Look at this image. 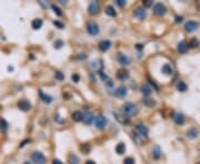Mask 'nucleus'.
I'll return each mask as SVG.
<instances>
[{
	"mask_svg": "<svg viewBox=\"0 0 200 164\" xmlns=\"http://www.w3.org/2000/svg\"><path fill=\"white\" fill-rule=\"evenodd\" d=\"M39 95H40L41 101H42V102H45V103H47V104H49V103H51V102L54 101V98L49 94H46L42 90H39Z\"/></svg>",
	"mask_w": 200,
	"mask_h": 164,
	"instance_id": "obj_16",
	"label": "nucleus"
},
{
	"mask_svg": "<svg viewBox=\"0 0 200 164\" xmlns=\"http://www.w3.org/2000/svg\"><path fill=\"white\" fill-rule=\"evenodd\" d=\"M106 13L109 16V17H115V16L117 15L115 8H114L112 6H108V7L106 8Z\"/></svg>",
	"mask_w": 200,
	"mask_h": 164,
	"instance_id": "obj_29",
	"label": "nucleus"
},
{
	"mask_svg": "<svg viewBox=\"0 0 200 164\" xmlns=\"http://www.w3.org/2000/svg\"><path fill=\"white\" fill-rule=\"evenodd\" d=\"M177 89L181 91V92H185V91H187V84H186L185 82H182V81H179L177 83Z\"/></svg>",
	"mask_w": 200,
	"mask_h": 164,
	"instance_id": "obj_31",
	"label": "nucleus"
},
{
	"mask_svg": "<svg viewBox=\"0 0 200 164\" xmlns=\"http://www.w3.org/2000/svg\"><path fill=\"white\" fill-rule=\"evenodd\" d=\"M152 11H154V13L156 16H158V17H162V16L166 15V12H167V7H166L164 4H156L154 6V8H152Z\"/></svg>",
	"mask_w": 200,
	"mask_h": 164,
	"instance_id": "obj_3",
	"label": "nucleus"
},
{
	"mask_svg": "<svg viewBox=\"0 0 200 164\" xmlns=\"http://www.w3.org/2000/svg\"><path fill=\"white\" fill-rule=\"evenodd\" d=\"M82 116H84V113L81 111H74L72 114H71V118L75 122H80L82 121Z\"/></svg>",
	"mask_w": 200,
	"mask_h": 164,
	"instance_id": "obj_21",
	"label": "nucleus"
},
{
	"mask_svg": "<svg viewBox=\"0 0 200 164\" xmlns=\"http://www.w3.org/2000/svg\"><path fill=\"white\" fill-rule=\"evenodd\" d=\"M132 140H134V141H135V142L138 145H142V144H144V143H142V140H141V138L139 136V134L132 133Z\"/></svg>",
	"mask_w": 200,
	"mask_h": 164,
	"instance_id": "obj_33",
	"label": "nucleus"
},
{
	"mask_svg": "<svg viewBox=\"0 0 200 164\" xmlns=\"http://www.w3.org/2000/svg\"><path fill=\"white\" fill-rule=\"evenodd\" d=\"M99 10H100V5L98 1H92L89 5V7H88V12H89L91 16L97 15V13L99 12Z\"/></svg>",
	"mask_w": 200,
	"mask_h": 164,
	"instance_id": "obj_8",
	"label": "nucleus"
},
{
	"mask_svg": "<svg viewBox=\"0 0 200 164\" xmlns=\"http://www.w3.org/2000/svg\"><path fill=\"white\" fill-rule=\"evenodd\" d=\"M54 45H55V48H57V49H60V48L64 45V41H61V40H57L55 43H54Z\"/></svg>",
	"mask_w": 200,
	"mask_h": 164,
	"instance_id": "obj_39",
	"label": "nucleus"
},
{
	"mask_svg": "<svg viewBox=\"0 0 200 164\" xmlns=\"http://www.w3.org/2000/svg\"><path fill=\"white\" fill-rule=\"evenodd\" d=\"M52 164H64V163H62L59 159H55L54 161H52Z\"/></svg>",
	"mask_w": 200,
	"mask_h": 164,
	"instance_id": "obj_44",
	"label": "nucleus"
},
{
	"mask_svg": "<svg viewBox=\"0 0 200 164\" xmlns=\"http://www.w3.org/2000/svg\"><path fill=\"white\" fill-rule=\"evenodd\" d=\"M161 71H162L166 75H171L174 73V69H172V67H171L169 63H165V65H162Z\"/></svg>",
	"mask_w": 200,
	"mask_h": 164,
	"instance_id": "obj_20",
	"label": "nucleus"
},
{
	"mask_svg": "<svg viewBox=\"0 0 200 164\" xmlns=\"http://www.w3.org/2000/svg\"><path fill=\"white\" fill-rule=\"evenodd\" d=\"M86 164H96L95 161H92V160H88L87 162H86Z\"/></svg>",
	"mask_w": 200,
	"mask_h": 164,
	"instance_id": "obj_47",
	"label": "nucleus"
},
{
	"mask_svg": "<svg viewBox=\"0 0 200 164\" xmlns=\"http://www.w3.org/2000/svg\"><path fill=\"white\" fill-rule=\"evenodd\" d=\"M24 164H31V163H30V162H25Z\"/></svg>",
	"mask_w": 200,
	"mask_h": 164,
	"instance_id": "obj_49",
	"label": "nucleus"
},
{
	"mask_svg": "<svg viewBox=\"0 0 200 164\" xmlns=\"http://www.w3.org/2000/svg\"><path fill=\"white\" fill-rule=\"evenodd\" d=\"M136 48H137V49H139V50H141V49H142V45H136Z\"/></svg>",
	"mask_w": 200,
	"mask_h": 164,
	"instance_id": "obj_48",
	"label": "nucleus"
},
{
	"mask_svg": "<svg viewBox=\"0 0 200 164\" xmlns=\"http://www.w3.org/2000/svg\"><path fill=\"white\" fill-rule=\"evenodd\" d=\"M198 27H199V25H198V22H197V21L190 20V21H188V22H186L185 29H186L187 32H195L196 30L198 29Z\"/></svg>",
	"mask_w": 200,
	"mask_h": 164,
	"instance_id": "obj_9",
	"label": "nucleus"
},
{
	"mask_svg": "<svg viewBox=\"0 0 200 164\" xmlns=\"http://www.w3.org/2000/svg\"><path fill=\"white\" fill-rule=\"evenodd\" d=\"M31 160L35 162L36 164H46V156L42 152L40 151H35L32 154H31Z\"/></svg>",
	"mask_w": 200,
	"mask_h": 164,
	"instance_id": "obj_2",
	"label": "nucleus"
},
{
	"mask_svg": "<svg viewBox=\"0 0 200 164\" xmlns=\"http://www.w3.org/2000/svg\"><path fill=\"white\" fill-rule=\"evenodd\" d=\"M108 81H109V82H106V85H107V87H110V88H111V87H112V85H114V82H112V80H108Z\"/></svg>",
	"mask_w": 200,
	"mask_h": 164,
	"instance_id": "obj_45",
	"label": "nucleus"
},
{
	"mask_svg": "<svg viewBox=\"0 0 200 164\" xmlns=\"http://www.w3.org/2000/svg\"><path fill=\"white\" fill-rule=\"evenodd\" d=\"M54 25L56 26V27H58L59 29H64L65 28V26H64V23H61L60 21H58V20H56V21H54Z\"/></svg>",
	"mask_w": 200,
	"mask_h": 164,
	"instance_id": "obj_41",
	"label": "nucleus"
},
{
	"mask_svg": "<svg viewBox=\"0 0 200 164\" xmlns=\"http://www.w3.org/2000/svg\"><path fill=\"white\" fill-rule=\"evenodd\" d=\"M87 31L90 35H97L99 33V26L95 21H89L87 23Z\"/></svg>",
	"mask_w": 200,
	"mask_h": 164,
	"instance_id": "obj_4",
	"label": "nucleus"
},
{
	"mask_svg": "<svg viewBox=\"0 0 200 164\" xmlns=\"http://www.w3.org/2000/svg\"><path fill=\"white\" fill-rule=\"evenodd\" d=\"M51 9H52V11L55 12L56 15L58 16V17H60V16H62V11L60 10V8L58 7V6L56 5H51Z\"/></svg>",
	"mask_w": 200,
	"mask_h": 164,
	"instance_id": "obj_35",
	"label": "nucleus"
},
{
	"mask_svg": "<svg viewBox=\"0 0 200 164\" xmlns=\"http://www.w3.org/2000/svg\"><path fill=\"white\" fill-rule=\"evenodd\" d=\"M142 103L147 106V108H152L154 105H156V101L151 98H144L142 99Z\"/></svg>",
	"mask_w": 200,
	"mask_h": 164,
	"instance_id": "obj_27",
	"label": "nucleus"
},
{
	"mask_svg": "<svg viewBox=\"0 0 200 164\" xmlns=\"http://www.w3.org/2000/svg\"><path fill=\"white\" fill-rule=\"evenodd\" d=\"M9 129V124H8V122L6 121L5 119H2V118H0V131L1 132H7Z\"/></svg>",
	"mask_w": 200,
	"mask_h": 164,
	"instance_id": "obj_26",
	"label": "nucleus"
},
{
	"mask_svg": "<svg viewBox=\"0 0 200 164\" xmlns=\"http://www.w3.org/2000/svg\"><path fill=\"white\" fill-rule=\"evenodd\" d=\"M135 16L136 18H138L139 20H145V18L147 17V10L146 8H142V7H139L135 10Z\"/></svg>",
	"mask_w": 200,
	"mask_h": 164,
	"instance_id": "obj_14",
	"label": "nucleus"
},
{
	"mask_svg": "<svg viewBox=\"0 0 200 164\" xmlns=\"http://www.w3.org/2000/svg\"><path fill=\"white\" fill-rule=\"evenodd\" d=\"M116 152L119 155H122L126 152V145L124 142H119L116 146Z\"/></svg>",
	"mask_w": 200,
	"mask_h": 164,
	"instance_id": "obj_25",
	"label": "nucleus"
},
{
	"mask_svg": "<svg viewBox=\"0 0 200 164\" xmlns=\"http://www.w3.org/2000/svg\"><path fill=\"white\" fill-rule=\"evenodd\" d=\"M188 42L187 41H181V42H179L178 43V47H177V50H178V52L179 53H186L187 52V50H188Z\"/></svg>",
	"mask_w": 200,
	"mask_h": 164,
	"instance_id": "obj_19",
	"label": "nucleus"
},
{
	"mask_svg": "<svg viewBox=\"0 0 200 164\" xmlns=\"http://www.w3.org/2000/svg\"><path fill=\"white\" fill-rule=\"evenodd\" d=\"M55 77L58 81H64V80H65V75H64L61 71H56Z\"/></svg>",
	"mask_w": 200,
	"mask_h": 164,
	"instance_id": "obj_36",
	"label": "nucleus"
},
{
	"mask_svg": "<svg viewBox=\"0 0 200 164\" xmlns=\"http://www.w3.org/2000/svg\"><path fill=\"white\" fill-rule=\"evenodd\" d=\"M187 136L189 138V139H196L197 136H198V130L197 129H191L188 131V133H187Z\"/></svg>",
	"mask_w": 200,
	"mask_h": 164,
	"instance_id": "obj_30",
	"label": "nucleus"
},
{
	"mask_svg": "<svg viewBox=\"0 0 200 164\" xmlns=\"http://www.w3.org/2000/svg\"><path fill=\"white\" fill-rule=\"evenodd\" d=\"M114 115H115V119L121 123L122 125H127L130 123V120L129 118H127L126 115H122V114H119V113H117V112H114Z\"/></svg>",
	"mask_w": 200,
	"mask_h": 164,
	"instance_id": "obj_13",
	"label": "nucleus"
},
{
	"mask_svg": "<svg viewBox=\"0 0 200 164\" xmlns=\"http://www.w3.org/2000/svg\"><path fill=\"white\" fill-rule=\"evenodd\" d=\"M116 58H117V61H118V63H120L121 65H129L130 62H131V60H130L129 57H127L126 55H124L122 52H118L117 55H116Z\"/></svg>",
	"mask_w": 200,
	"mask_h": 164,
	"instance_id": "obj_6",
	"label": "nucleus"
},
{
	"mask_svg": "<svg viewBox=\"0 0 200 164\" xmlns=\"http://www.w3.org/2000/svg\"><path fill=\"white\" fill-rule=\"evenodd\" d=\"M80 150L84 152V154H88L90 152V146L88 143H85V144L80 145Z\"/></svg>",
	"mask_w": 200,
	"mask_h": 164,
	"instance_id": "obj_34",
	"label": "nucleus"
},
{
	"mask_svg": "<svg viewBox=\"0 0 200 164\" xmlns=\"http://www.w3.org/2000/svg\"><path fill=\"white\" fill-rule=\"evenodd\" d=\"M199 45V41L197 39H195V38H192V39L189 41V43H188V47L189 48H197Z\"/></svg>",
	"mask_w": 200,
	"mask_h": 164,
	"instance_id": "obj_32",
	"label": "nucleus"
},
{
	"mask_svg": "<svg viewBox=\"0 0 200 164\" xmlns=\"http://www.w3.org/2000/svg\"><path fill=\"white\" fill-rule=\"evenodd\" d=\"M18 109L24 111V112H28L31 110V103H30L28 100L21 99L18 101Z\"/></svg>",
	"mask_w": 200,
	"mask_h": 164,
	"instance_id": "obj_7",
	"label": "nucleus"
},
{
	"mask_svg": "<svg viewBox=\"0 0 200 164\" xmlns=\"http://www.w3.org/2000/svg\"><path fill=\"white\" fill-rule=\"evenodd\" d=\"M136 130L138 131V133L141 136H148V134H149V129L145 124H142V123L136 124Z\"/></svg>",
	"mask_w": 200,
	"mask_h": 164,
	"instance_id": "obj_11",
	"label": "nucleus"
},
{
	"mask_svg": "<svg viewBox=\"0 0 200 164\" xmlns=\"http://www.w3.org/2000/svg\"><path fill=\"white\" fill-rule=\"evenodd\" d=\"M152 156L155 160H159L160 156H161V150H160L159 145H155L152 148Z\"/></svg>",
	"mask_w": 200,
	"mask_h": 164,
	"instance_id": "obj_23",
	"label": "nucleus"
},
{
	"mask_svg": "<svg viewBox=\"0 0 200 164\" xmlns=\"http://www.w3.org/2000/svg\"><path fill=\"white\" fill-rule=\"evenodd\" d=\"M68 161H69V164H79L80 163L79 158H78L76 154H74V153L68 156Z\"/></svg>",
	"mask_w": 200,
	"mask_h": 164,
	"instance_id": "obj_28",
	"label": "nucleus"
},
{
	"mask_svg": "<svg viewBox=\"0 0 200 164\" xmlns=\"http://www.w3.org/2000/svg\"><path fill=\"white\" fill-rule=\"evenodd\" d=\"M71 80H72L75 83H78V82L80 81V77L77 75V73H74V75H71Z\"/></svg>",
	"mask_w": 200,
	"mask_h": 164,
	"instance_id": "obj_38",
	"label": "nucleus"
},
{
	"mask_svg": "<svg viewBox=\"0 0 200 164\" xmlns=\"http://www.w3.org/2000/svg\"><path fill=\"white\" fill-rule=\"evenodd\" d=\"M128 93V89L124 87V85H120L118 87L117 89L115 90V95L117 98H120V99H122V98H125L126 95Z\"/></svg>",
	"mask_w": 200,
	"mask_h": 164,
	"instance_id": "obj_10",
	"label": "nucleus"
},
{
	"mask_svg": "<svg viewBox=\"0 0 200 164\" xmlns=\"http://www.w3.org/2000/svg\"><path fill=\"white\" fill-rule=\"evenodd\" d=\"M77 59L78 60H86L87 59V55L82 53V55H77Z\"/></svg>",
	"mask_w": 200,
	"mask_h": 164,
	"instance_id": "obj_43",
	"label": "nucleus"
},
{
	"mask_svg": "<svg viewBox=\"0 0 200 164\" xmlns=\"http://www.w3.org/2000/svg\"><path fill=\"white\" fill-rule=\"evenodd\" d=\"M152 90H151V87L149 84H144L141 85V93L145 95V97H148V95L151 94Z\"/></svg>",
	"mask_w": 200,
	"mask_h": 164,
	"instance_id": "obj_24",
	"label": "nucleus"
},
{
	"mask_svg": "<svg viewBox=\"0 0 200 164\" xmlns=\"http://www.w3.org/2000/svg\"><path fill=\"white\" fill-rule=\"evenodd\" d=\"M197 164H200V161H199V162H198V163H197Z\"/></svg>",
	"mask_w": 200,
	"mask_h": 164,
	"instance_id": "obj_50",
	"label": "nucleus"
},
{
	"mask_svg": "<svg viewBox=\"0 0 200 164\" xmlns=\"http://www.w3.org/2000/svg\"><path fill=\"white\" fill-rule=\"evenodd\" d=\"M94 120H95V116H94V114H92L90 111H86L85 113H84L82 122H84L85 124H87V125L91 124V123L94 122Z\"/></svg>",
	"mask_w": 200,
	"mask_h": 164,
	"instance_id": "obj_12",
	"label": "nucleus"
},
{
	"mask_svg": "<svg viewBox=\"0 0 200 164\" xmlns=\"http://www.w3.org/2000/svg\"><path fill=\"white\" fill-rule=\"evenodd\" d=\"M95 125L98 130H104L107 126V119L104 115H98L95 119Z\"/></svg>",
	"mask_w": 200,
	"mask_h": 164,
	"instance_id": "obj_5",
	"label": "nucleus"
},
{
	"mask_svg": "<svg viewBox=\"0 0 200 164\" xmlns=\"http://www.w3.org/2000/svg\"><path fill=\"white\" fill-rule=\"evenodd\" d=\"M174 121H175V123L176 124H178V125H182V124H185V122H186V116L182 113H179V112H177V113H175L174 114Z\"/></svg>",
	"mask_w": 200,
	"mask_h": 164,
	"instance_id": "obj_15",
	"label": "nucleus"
},
{
	"mask_svg": "<svg viewBox=\"0 0 200 164\" xmlns=\"http://www.w3.org/2000/svg\"><path fill=\"white\" fill-rule=\"evenodd\" d=\"M42 25H44V21H42V19H40V18H38V19H34L32 20V22H31V27H32L35 30H39L40 28L42 27Z\"/></svg>",
	"mask_w": 200,
	"mask_h": 164,
	"instance_id": "obj_22",
	"label": "nucleus"
},
{
	"mask_svg": "<svg viewBox=\"0 0 200 164\" xmlns=\"http://www.w3.org/2000/svg\"><path fill=\"white\" fill-rule=\"evenodd\" d=\"M126 4H127L126 0H117L116 1V5L118 6V7H124V6H126Z\"/></svg>",
	"mask_w": 200,
	"mask_h": 164,
	"instance_id": "obj_40",
	"label": "nucleus"
},
{
	"mask_svg": "<svg viewBox=\"0 0 200 164\" xmlns=\"http://www.w3.org/2000/svg\"><path fill=\"white\" fill-rule=\"evenodd\" d=\"M110 47H111V41L110 40H102V41L99 42V50L102 51V52L108 51L110 49Z\"/></svg>",
	"mask_w": 200,
	"mask_h": 164,
	"instance_id": "obj_17",
	"label": "nucleus"
},
{
	"mask_svg": "<svg viewBox=\"0 0 200 164\" xmlns=\"http://www.w3.org/2000/svg\"><path fill=\"white\" fill-rule=\"evenodd\" d=\"M142 5H144V7H150V6L152 5V1H151V0H146V1H144V2H142Z\"/></svg>",
	"mask_w": 200,
	"mask_h": 164,
	"instance_id": "obj_42",
	"label": "nucleus"
},
{
	"mask_svg": "<svg viewBox=\"0 0 200 164\" xmlns=\"http://www.w3.org/2000/svg\"><path fill=\"white\" fill-rule=\"evenodd\" d=\"M117 75V78L119 80L125 81V80H127L129 78V72L125 69H121V70H118V71H117V75Z\"/></svg>",
	"mask_w": 200,
	"mask_h": 164,
	"instance_id": "obj_18",
	"label": "nucleus"
},
{
	"mask_svg": "<svg viewBox=\"0 0 200 164\" xmlns=\"http://www.w3.org/2000/svg\"><path fill=\"white\" fill-rule=\"evenodd\" d=\"M122 111H124V114L127 118H130V116H134V115L137 114L138 109H137L136 104H134L132 102H126L125 104L122 105Z\"/></svg>",
	"mask_w": 200,
	"mask_h": 164,
	"instance_id": "obj_1",
	"label": "nucleus"
},
{
	"mask_svg": "<svg viewBox=\"0 0 200 164\" xmlns=\"http://www.w3.org/2000/svg\"><path fill=\"white\" fill-rule=\"evenodd\" d=\"M182 21V17H176V22H181Z\"/></svg>",
	"mask_w": 200,
	"mask_h": 164,
	"instance_id": "obj_46",
	"label": "nucleus"
},
{
	"mask_svg": "<svg viewBox=\"0 0 200 164\" xmlns=\"http://www.w3.org/2000/svg\"><path fill=\"white\" fill-rule=\"evenodd\" d=\"M124 164H135V160H134V158H131V156L126 158V159L124 160Z\"/></svg>",
	"mask_w": 200,
	"mask_h": 164,
	"instance_id": "obj_37",
	"label": "nucleus"
}]
</instances>
